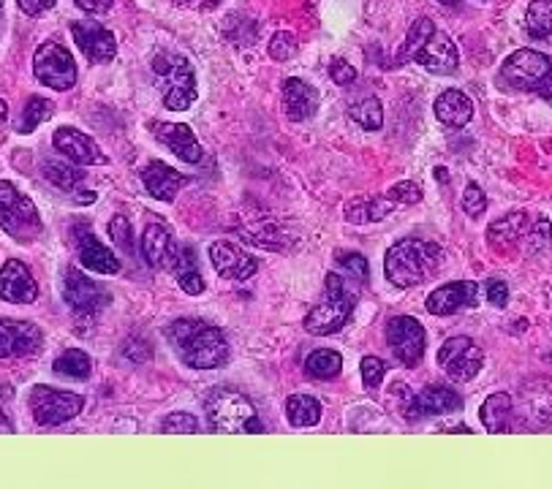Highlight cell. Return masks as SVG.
<instances>
[{
    "label": "cell",
    "instance_id": "obj_1",
    "mask_svg": "<svg viewBox=\"0 0 552 489\" xmlns=\"http://www.w3.org/2000/svg\"><path fill=\"white\" fill-rule=\"evenodd\" d=\"M166 337L175 354L183 359V365L194 370H215L226 365L229 359V340L223 335V329L202 318H177L166 329Z\"/></svg>",
    "mask_w": 552,
    "mask_h": 489
},
{
    "label": "cell",
    "instance_id": "obj_2",
    "mask_svg": "<svg viewBox=\"0 0 552 489\" xmlns=\"http://www.w3.org/2000/svg\"><path fill=\"white\" fill-rule=\"evenodd\" d=\"M441 264H444V250H441V245L417 240V237H406V240L395 242L387 250L384 272H387L392 286L411 288L433 278Z\"/></svg>",
    "mask_w": 552,
    "mask_h": 489
},
{
    "label": "cell",
    "instance_id": "obj_3",
    "mask_svg": "<svg viewBox=\"0 0 552 489\" xmlns=\"http://www.w3.org/2000/svg\"><path fill=\"white\" fill-rule=\"evenodd\" d=\"M498 82L509 90L531 93L552 104V58L536 49H517L504 60L498 71Z\"/></svg>",
    "mask_w": 552,
    "mask_h": 489
},
{
    "label": "cell",
    "instance_id": "obj_4",
    "mask_svg": "<svg viewBox=\"0 0 552 489\" xmlns=\"http://www.w3.org/2000/svg\"><path fill=\"white\" fill-rule=\"evenodd\" d=\"M153 74L158 87L164 90V106L172 112H183L196 101V74L180 52L161 49L153 58Z\"/></svg>",
    "mask_w": 552,
    "mask_h": 489
},
{
    "label": "cell",
    "instance_id": "obj_5",
    "mask_svg": "<svg viewBox=\"0 0 552 489\" xmlns=\"http://www.w3.org/2000/svg\"><path fill=\"white\" fill-rule=\"evenodd\" d=\"M354 305H357V299L346 288L343 278L330 272L327 283H324V299L305 316V332L316 337L335 335L349 324Z\"/></svg>",
    "mask_w": 552,
    "mask_h": 489
},
{
    "label": "cell",
    "instance_id": "obj_6",
    "mask_svg": "<svg viewBox=\"0 0 552 489\" xmlns=\"http://www.w3.org/2000/svg\"><path fill=\"white\" fill-rule=\"evenodd\" d=\"M207 422L215 432H264L251 400L234 389H215L207 397Z\"/></svg>",
    "mask_w": 552,
    "mask_h": 489
},
{
    "label": "cell",
    "instance_id": "obj_7",
    "mask_svg": "<svg viewBox=\"0 0 552 489\" xmlns=\"http://www.w3.org/2000/svg\"><path fill=\"white\" fill-rule=\"evenodd\" d=\"M33 74L41 85L66 93L77 85V63L74 55L58 41H44L33 55Z\"/></svg>",
    "mask_w": 552,
    "mask_h": 489
},
{
    "label": "cell",
    "instance_id": "obj_8",
    "mask_svg": "<svg viewBox=\"0 0 552 489\" xmlns=\"http://www.w3.org/2000/svg\"><path fill=\"white\" fill-rule=\"evenodd\" d=\"M0 226L17 240H33L41 229V218L33 202L3 180H0Z\"/></svg>",
    "mask_w": 552,
    "mask_h": 489
},
{
    "label": "cell",
    "instance_id": "obj_9",
    "mask_svg": "<svg viewBox=\"0 0 552 489\" xmlns=\"http://www.w3.org/2000/svg\"><path fill=\"white\" fill-rule=\"evenodd\" d=\"M82 408H85L82 394L58 392V389H49V386H36L30 392V411H33V419L41 427H58V424L71 422Z\"/></svg>",
    "mask_w": 552,
    "mask_h": 489
},
{
    "label": "cell",
    "instance_id": "obj_10",
    "mask_svg": "<svg viewBox=\"0 0 552 489\" xmlns=\"http://www.w3.org/2000/svg\"><path fill=\"white\" fill-rule=\"evenodd\" d=\"M438 365L452 381L465 384L479 375L482 365H485V354L482 348L476 346L471 337H449L441 351H438Z\"/></svg>",
    "mask_w": 552,
    "mask_h": 489
},
{
    "label": "cell",
    "instance_id": "obj_11",
    "mask_svg": "<svg viewBox=\"0 0 552 489\" xmlns=\"http://www.w3.org/2000/svg\"><path fill=\"white\" fill-rule=\"evenodd\" d=\"M387 346L400 365L417 367L425 356V329L417 318L392 316L387 324Z\"/></svg>",
    "mask_w": 552,
    "mask_h": 489
},
{
    "label": "cell",
    "instance_id": "obj_12",
    "mask_svg": "<svg viewBox=\"0 0 552 489\" xmlns=\"http://www.w3.org/2000/svg\"><path fill=\"white\" fill-rule=\"evenodd\" d=\"M63 299L77 313L93 316L109 302V291L93 278H88V275H82L79 269L68 267L63 269Z\"/></svg>",
    "mask_w": 552,
    "mask_h": 489
},
{
    "label": "cell",
    "instance_id": "obj_13",
    "mask_svg": "<svg viewBox=\"0 0 552 489\" xmlns=\"http://www.w3.org/2000/svg\"><path fill=\"white\" fill-rule=\"evenodd\" d=\"M71 33H74L77 47L82 49V55H85L90 63H109V60H115L117 55L115 33H112L109 28H104L98 20H93V17L77 20L74 25H71Z\"/></svg>",
    "mask_w": 552,
    "mask_h": 489
},
{
    "label": "cell",
    "instance_id": "obj_14",
    "mask_svg": "<svg viewBox=\"0 0 552 489\" xmlns=\"http://www.w3.org/2000/svg\"><path fill=\"white\" fill-rule=\"evenodd\" d=\"M74 242H77V256L82 267L98 275H117L120 272V259L115 253L96 240V234L90 231L88 223H79L74 229Z\"/></svg>",
    "mask_w": 552,
    "mask_h": 489
},
{
    "label": "cell",
    "instance_id": "obj_15",
    "mask_svg": "<svg viewBox=\"0 0 552 489\" xmlns=\"http://www.w3.org/2000/svg\"><path fill=\"white\" fill-rule=\"evenodd\" d=\"M210 261H213L215 272L226 280H248L256 275V259L248 256L243 248H237L234 242L218 240L210 245Z\"/></svg>",
    "mask_w": 552,
    "mask_h": 489
},
{
    "label": "cell",
    "instance_id": "obj_16",
    "mask_svg": "<svg viewBox=\"0 0 552 489\" xmlns=\"http://www.w3.org/2000/svg\"><path fill=\"white\" fill-rule=\"evenodd\" d=\"M41 329L28 321H0V359L36 354L41 348Z\"/></svg>",
    "mask_w": 552,
    "mask_h": 489
},
{
    "label": "cell",
    "instance_id": "obj_17",
    "mask_svg": "<svg viewBox=\"0 0 552 489\" xmlns=\"http://www.w3.org/2000/svg\"><path fill=\"white\" fill-rule=\"evenodd\" d=\"M0 297L14 305H30L39 297V283L22 261L11 259L0 267Z\"/></svg>",
    "mask_w": 552,
    "mask_h": 489
},
{
    "label": "cell",
    "instance_id": "obj_18",
    "mask_svg": "<svg viewBox=\"0 0 552 489\" xmlns=\"http://www.w3.org/2000/svg\"><path fill=\"white\" fill-rule=\"evenodd\" d=\"M414 60L422 68H427L430 74H455L460 55H457L455 41L449 39L446 33L433 30V36H427L425 44L417 49Z\"/></svg>",
    "mask_w": 552,
    "mask_h": 489
},
{
    "label": "cell",
    "instance_id": "obj_19",
    "mask_svg": "<svg viewBox=\"0 0 552 489\" xmlns=\"http://www.w3.org/2000/svg\"><path fill=\"white\" fill-rule=\"evenodd\" d=\"M55 150L77 166L107 163V155L101 153V147L88 134H82L77 128H68V125L55 131Z\"/></svg>",
    "mask_w": 552,
    "mask_h": 489
},
{
    "label": "cell",
    "instance_id": "obj_20",
    "mask_svg": "<svg viewBox=\"0 0 552 489\" xmlns=\"http://www.w3.org/2000/svg\"><path fill=\"white\" fill-rule=\"evenodd\" d=\"M476 294H479V286H476L474 280H455V283H446V286L436 288L427 297L425 305L433 316H452L457 310L474 307Z\"/></svg>",
    "mask_w": 552,
    "mask_h": 489
},
{
    "label": "cell",
    "instance_id": "obj_21",
    "mask_svg": "<svg viewBox=\"0 0 552 489\" xmlns=\"http://www.w3.org/2000/svg\"><path fill=\"white\" fill-rule=\"evenodd\" d=\"M150 131L161 144H166L172 153L185 163H199L204 158L202 144L196 142L194 131L180 123H150Z\"/></svg>",
    "mask_w": 552,
    "mask_h": 489
},
{
    "label": "cell",
    "instance_id": "obj_22",
    "mask_svg": "<svg viewBox=\"0 0 552 489\" xmlns=\"http://www.w3.org/2000/svg\"><path fill=\"white\" fill-rule=\"evenodd\" d=\"M283 109H286V117L291 123H305L319 109V90L302 79H286L283 82Z\"/></svg>",
    "mask_w": 552,
    "mask_h": 489
},
{
    "label": "cell",
    "instance_id": "obj_23",
    "mask_svg": "<svg viewBox=\"0 0 552 489\" xmlns=\"http://www.w3.org/2000/svg\"><path fill=\"white\" fill-rule=\"evenodd\" d=\"M142 183H145L147 193L153 199H158V202H175L177 193L185 185V177L177 169H172V166L153 161L142 169Z\"/></svg>",
    "mask_w": 552,
    "mask_h": 489
},
{
    "label": "cell",
    "instance_id": "obj_24",
    "mask_svg": "<svg viewBox=\"0 0 552 489\" xmlns=\"http://www.w3.org/2000/svg\"><path fill=\"white\" fill-rule=\"evenodd\" d=\"M531 226L533 221L528 212H512L509 218H501V221L493 223V226L487 229V240H490V245H493L495 250L509 253V250L517 248V242H523L525 237H528Z\"/></svg>",
    "mask_w": 552,
    "mask_h": 489
},
{
    "label": "cell",
    "instance_id": "obj_25",
    "mask_svg": "<svg viewBox=\"0 0 552 489\" xmlns=\"http://www.w3.org/2000/svg\"><path fill=\"white\" fill-rule=\"evenodd\" d=\"M463 405V397L449 389V386H427L419 394H414V403H411V419L419 416H441V413L457 411Z\"/></svg>",
    "mask_w": 552,
    "mask_h": 489
},
{
    "label": "cell",
    "instance_id": "obj_26",
    "mask_svg": "<svg viewBox=\"0 0 552 489\" xmlns=\"http://www.w3.org/2000/svg\"><path fill=\"white\" fill-rule=\"evenodd\" d=\"M139 248H142V259L150 264V267H164V264H172V256H175V245H172V231L164 223H150L142 231V240H139Z\"/></svg>",
    "mask_w": 552,
    "mask_h": 489
},
{
    "label": "cell",
    "instance_id": "obj_27",
    "mask_svg": "<svg viewBox=\"0 0 552 489\" xmlns=\"http://www.w3.org/2000/svg\"><path fill=\"white\" fill-rule=\"evenodd\" d=\"M436 117L438 123H444L446 128H463L471 123L474 117V101L465 96L463 90H444L436 98Z\"/></svg>",
    "mask_w": 552,
    "mask_h": 489
},
{
    "label": "cell",
    "instance_id": "obj_28",
    "mask_svg": "<svg viewBox=\"0 0 552 489\" xmlns=\"http://www.w3.org/2000/svg\"><path fill=\"white\" fill-rule=\"evenodd\" d=\"M398 202H392L389 196H359L346 204V221L349 223H376L392 215Z\"/></svg>",
    "mask_w": 552,
    "mask_h": 489
},
{
    "label": "cell",
    "instance_id": "obj_29",
    "mask_svg": "<svg viewBox=\"0 0 552 489\" xmlns=\"http://www.w3.org/2000/svg\"><path fill=\"white\" fill-rule=\"evenodd\" d=\"M479 419L490 432H509L512 430V397L504 392L490 394L479 411Z\"/></svg>",
    "mask_w": 552,
    "mask_h": 489
},
{
    "label": "cell",
    "instance_id": "obj_30",
    "mask_svg": "<svg viewBox=\"0 0 552 489\" xmlns=\"http://www.w3.org/2000/svg\"><path fill=\"white\" fill-rule=\"evenodd\" d=\"M172 267H175L177 283H180V288H183L185 294H191V297L202 294L204 278H202V272H199V267H196L194 250L191 248L175 250V256H172Z\"/></svg>",
    "mask_w": 552,
    "mask_h": 489
},
{
    "label": "cell",
    "instance_id": "obj_31",
    "mask_svg": "<svg viewBox=\"0 0 552 489\" xmlns=\"http://www.w3.org/2000/svg\"><path fill=\"white\" fill-rule=\"evenodd\" d=\"M41 172L47 177L49 183L58 185L60 191H77L79 185L85 183V169H77V163L55 161V158H47L41 163Z\"/></svg>",
    "mask_w": 552,
    "mask_h": 489
},
{
    "label": "cell",
    "instance_id": "obj_32",
    "mask_svg": "<svg viewBox=\"0 0 552 489\" xmlns=\"http://www.w3.org/2000/svg\"><path fill=\"white\" fill-rule=\"evenodd\" d=\"M286 419L291 427H313L321 422V405L310 394H291L286 400Z\"/></svg>",
    "mask_w": 552,
    "mask_h": 489
},
{
    "label": "cell",
    "instance_id": "obj_33",
    "mask_svg": "<svg viewBox=\"0 0 552 489\" xmlns=\"http://www.w3.org/2000/svg\"><path fill=\"white\" fill-rule=\"evenodd\" d=\"M340 370H343V356L332 348H319L305 359V373L316 381H332V378H338Z\"/></svg>",
    "mask_w": 552,
    "mask_h": 489
},
{
    "label": "cell",
    "instance_id": "obj_34",
    "mask_svg": "<svg viewBox=\"0 0 552 489\" xmlns=\"http://www.w3.org/2000/svg\"><path fill=\"white\" fill-rule=\"evenodd\" d=\"M52 370L63 378H71V381H85L93 373V365H90V356L79 348H68L55 359Z\"/></svg>",
    "mask_w": 552,
    "mask_h": 489
},
{
    "label": "cell",
    "instance_id": "obj_35",
    "mask_svg": "<svg viewBox=\"0 0 552 489\" xmlns=\"http://www.w3.org/2000/svg\"><path fill=\"white\" fill-rule=\"evenodd\" d=\"M525 30L531 39H552V0H533L525 14Z\"/></svg>",
    "mask_w": 552,
    "mask_h": 489
},
{
    "label": "cell",
    "instance_id": "obj_36",
    "mask_svg": "<svg viewBox=\"0 0 552 489\" xmlns=\"http://www.w3.org/2000/svg\"><path fill=\"white\" fill-rule=\"evenodd\" d=\"M55 115V104L49 101V98L41 96H30V101L22 109L20 120H17V131L20 134H30V131H36L44 120Z\"/></svg>",
    "mask_w": 552,
    "mask_h": 489
},
{
    "label": "cell",
    "instance_id": "obj_37",
    "mask_svg": "<svg viewBox=\"0 0 552 489\" xmlns=\"http://www.w3.org/2000/svg\"><path fill=\"white\" fill-rule=\"evenodd\" d=\"M349 120L351 123H357L359 128H365V131H378L381 123H384L381 101H378V98H365V101L349 106Z\"/></svg>",
    "mask_w": 552,
    "mask_h": 489
},
{
    "label": "cell",
    "instance_id": "obj_38",
    "mask_svg": "<svg viewBox=\"0 0 552 489\" xmlns=\"http://www.w3.org/2000/svg\"><path fill=\"white\" fill-rule=\"evenodd\" d=\"M433 30H436V25H433V20H430V17H419V20L411 25V30H408V36H406V41H403V47L398 49L400 63H406V60H414L417 49L425 44L427 36H433Z\"/></svg>",
    "mask_w": 552,
    "mask_h": 489
},
{
    "label": "cell",
    "instance_id": "obj_39",
    "mask_svg": "<svg viewBox=\"0 0 552 489\" xmlns=\"http://www.w3.org/2000/svg\"><path fill=\"white\" fill-rule=\"evenodd\" d=\"M109 237H112V242H115L117 248L123 250L126 256L134 253V229H131L128 218H123V215L112 218V221H109Z\"/></svg>",
    "mask_w": 552,
    "mask_h": 489
},
{
    "label": "cell",
    "instance_id": "obj_40",
    "mask_svg": "<svg viewBox=\"0 0 552 489\" xmlns=\"http://www.w3.org/2000/svg\"><path fill=\"white\" fill-rule=\"evenodd\" d=\"M359 370H362V384H365V389H370V392H376L378 386H381V381H384V375H387V365H384L378 356H365Z\"/></svg>",
    "mask_w": 552,
    "mask_h": 489
},
{
    "label": "cell",
    "instance_id": "obj_41",
    "mask_svg": "<svg viewBox=\"0 0 552 489\" xmlns=\"http://www.w3.org/2000/svg\"><path fill=\"white\" fill-rule=\"evenodd\" d=\"M294 55H297V39H294V33H286V30L275 33L270 41V58L283 63V60H291Z\"/></svg>",
    "mask_w": 552,
    "mask_h": 489
},
{
    "label": "cell",
    "instance_id": "obj_42",
    "mask_svg": "<svg viewBox=\"0 0 552 489\" xmlns=\"http://www.w3.org/2000/svg\"><path fill=\"white\" fill-rule=\"evenodd\" d=\"M525 242H528V248L531 250H544L552 245V223L547 221V218H536L531 226V231H528V237H525Z\"/></svg>",
    "mask_w": 552,
    "mask_h": 489
},
{
    "label": "cell",
    "instance_id": "obj_43",
    "mask_svg": "<svg viewBox=\"0 0 552 489\" xmlns=\"http://www.w3.org/2000/svg\"><path fill=\"white\" fill-rule=\"evenodd\" d=\"M463 210L468 212V218H479V215H482V212L487 210L485 191H482V188H479V185H476V183L465 185Z\"/></svg>",
    "mask_w": 552,
    "mask_h": 489
},
{
    "label": "cell",
    "instance_id": "obj_44",
    "mask_svg": "<svg viewBox=\"0 0 552 489\" xmlns=\"http://www.w3.org/2000/svg\"><path fill=\"white\" fill-rule=\"evenodd\" d=\"M161 430L164 432H199V422H196V416L183 411H175L166 416L164 422H161Z\"/></svg>",
    "mask_w": 552,
    "mask_h": 489
},
{
    "label": "cell",
    "instance_id": "obj_45",
    "mask_svg": "<svg viewBox=\"0 0 552 489\" xmlns=\"http://www.w3.org/2000/svg\"><path fill=\"white\" fill-rule=\"evenodd\" d=\"M338 261L343 264V267L349 269L351 275L357 280H368V259L362 256V253H346V250H340L338 253Z\"/></svg>",
    "mask_w": 552,
    "mask_h": 489
},
{
    "label": "cell",
    "instance_id": "obj_46",
    "mask_svg": "<svg viewBox=\"0 0 552 489\" xmlns=\"http://www.w3.org/2000/svg\"><path fill=\"white\" fill-rule=\"evenodd\" d=\"M387 196L392 199V202H398V204H417L419 199H422V191H419V185L417 183H398V185H392L387 191Z\"/></svg>",
    "mask_w": 552,
    "mask_h": 489
},
{
    "label": "cell",
    "instance_id": "obj_47",
    "mask_svg": "<svg viewBox=\"0 0 552 489\" xmlns=\"http://www.w3.org/2000/svg\"><path fill=\"white\" fill-rule=\"evenodd\" d=\"M330 77L338 82V85H354L357 82V68L351 66L349 60H332L330 63Z\"/></svg>",
    "mask_w": 552,
    "mask_h": 489
},
{
    "label": "cell",
    "instance_id": "obj_48",
    "mask_svg": "<svg viewBox=\"0 0 552 489\" xmlns=\"http://www.w3.org/2000/svg\"><path fill=\"white\" fill-rule=\"evenodd\" d=\"M485 294H487V302H490V305H495V307L509 305V286H506L501 278L487 280Z\"/></svg>",
    "mask_w": 552,
    "mask_h": 489
},
{
    "label": "cell",
    "instance_id": "obj_49",
    "mask_svg": "<svg viewBox=\"0 0 552 489\" xmlns=\"http://www.w3.org/2000/svg\"><path fill=\"white\" fill-rule=\"evenodd\" d=\"M20 3V9L25 11V14H30V17H36V14H41V11H47L55 6V0H17Z\"/></svg>",
    "mask_w": 552,
    "mask_h": 489
},
{
    "label": "cell",
    "instance_id": "obj_50",
    "mask_svg": "<svg viewBox=\"0 0 552 489\" xmlns=\"http://www.w3.org/2000/svg\"><path fill=\"white\" fill-rule=\"evenodd\" d=\"M79 9L88 11V14H104L112 6V0H74Z\"/></svg>",
    "mask_w": 552,
    "mask_h": 489
},
{
    "label": "cell",
    "instance_id": "obj_51",
    "mask_svg": "<svg viewBox=\"0 0 552 489\" xmlns=\"http://www.w3.org/2000/svg\"><path fill=\"white\" fill-rule=\"evenodd\" d=\"M180 6H185V9H194V11H210L215 9L221 0H177Z\"/></svg>",
    "mask_w": 552,
    "mask_h": 489
},
{
    "label": "cell",
    "instance_id": "obj_52",
    "mask_svg": "<svg viewBox=\"0 0 552 489\" xmlns=\"http://www.w3.org/2000/svg\"><path fill=\"white\" fill-rule=\"evenodd\" d=\"M11 394H14V392H11L9 386H3V384H0V408H3V405L9 403V400H11Z\"/></svg>",
    "mask_w": 552,
    "mask_h": 489
},
{
    "label": "cell",
    "instance_id": "obj_53",
    "mask_svg": "<svg viewBox=\"0 0 552 489\" xmlns=\"http://www.w3.org/2000/svg\"><path fill=\"white\" fill-rule=\"evenodd\" d=\"M3 120H6V104L0 101V123H3Z\"/></svg>",
    "mask_w": 552,
    "mask_h": 489
},
{
    "label": "cell",
    "instance_id": "obj_54",
    "mask_svg": "<svg viewBox=\"0 0 552 489\" xmlns=\"http://www.w3.org/2000/svg\"><path fill=\"white\" fill-rule=\"evenodd\" d=\"M438 3H446V6H455V3H463V0H438Z\"/></svg>",
    "mask_w": 552,
    "mask_h": 489
},
{
    "label": "cell",
    "instance_id": "obj_55",
    "mask_svg": "<svg viewBox=\"0 0 552 489\" xmlns=\"http://www.w3.org/2000/svg\"><path fill=\"white\" fill-rule=\"evenodd\" d=\"M0 6H3V0H0Z\"/></svg>",
    "mask_w": 552,
    "mask_h": 489
}]
</instances>
